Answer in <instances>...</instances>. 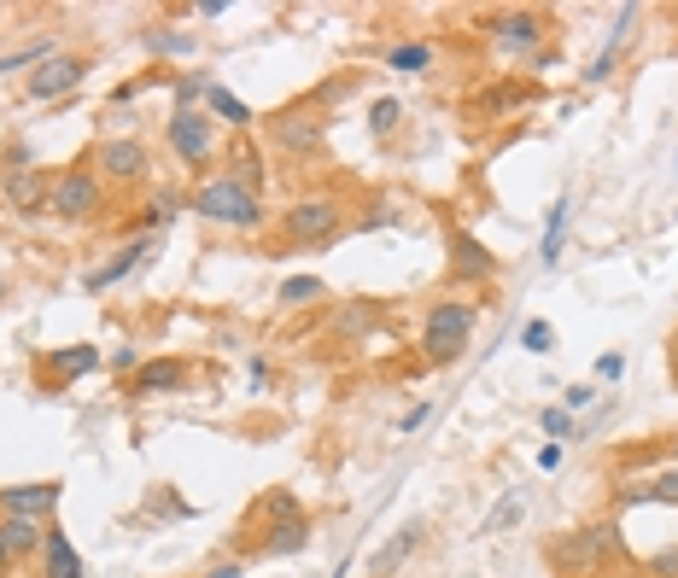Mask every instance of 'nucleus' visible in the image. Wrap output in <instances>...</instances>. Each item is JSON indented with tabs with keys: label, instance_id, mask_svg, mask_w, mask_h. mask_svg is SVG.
I'll list each match as a JSON object with an SVG mask.
<instances>
[{
	"label": "nucleus",
	"instance_id": "nucleus-1",
	"mask_svg": "<svg viewBox=\"0 0 678 578\" xmlns=\"http://www.w3.org/2000/svg\"><path fill=\"white\" fill-rule=\"evenodd\" d=\"M474 322H480V309L468 298H439L434 309H427V322H421V357L434 368L462 362L468 339H474Z\"/></svg>",
	"mask_w": 678,
	"mask_h": 578
},
{
	"label": "nucleus",
	"instance_id": "nucleus-2",
	"mask_svg": "<svg viewBox=\"0 0 678 578\" xmlns=\"http://www.w3.org/2000/svg\"><path fill=\"white\" fill-rule=\"evenodd\" d=\"M188 211L199 222H217V229H258V222H263V193L240 188L234 176H217V181H199V188H194Z\"/></svg>",
	"mask_w": 678,
	"mask_h": 578
},
{
	"label": "nucleus",
	"instance_id": "nucleus-3",
	"mask_svg": "<svg viewBox=\"0 0 678 578\" xmlns=\"http://www.w3.org/2000/svg\"><path fill=\"white\" fill-rule=\"evenodd\" d=\"M626 549L620 538V521H591V526H573L562 532L556 544H550V561H556V572H597L603 561H614V555Z\"/></svg>",
	"mask_w": 678,
	"mask_h": 578
},
{
	"label": "nucleus",
	"instance_id": "nucleus-4",
	"mask_svg": "<svg viewBox=\"0 0 678 578\" xmlns=\"http://www.w3.org/2000/svg\"><path fill=\"white\" fill-rule=\"evenodd\" d=\"M100 211H106V181H100L94 164H71L65 176H53L48 217H59V222H88Z\"/></svg>",
	"mask_w": 678,
	"mask_h": 578
},
{
	"label": "nucleus",
	"instance_id": "nucleus-5",
	"mask_svg": "<svg viewBox=\"0 0 678 578\" xmlns=\"http://www.w3.org/2000/svg\"><path fill=\"white\" fill-rule=\"evenodd\" d=\"M340 229H345V204L334 193H311V199H299L293 211H281V234L293 245H327Z\"/></svg>",
	"mask_w": 678,
	"mask_h": 578
},
{
	"label": "nucleus",
	"instance_id": "nucleus-6",
	"mask_svg": "<svg viewBox=\"0 0 678 578\" xmlns=\"http://www.w3.org/2000/svg\"><path fill=\"white\" fill-rule=\"evenodd\" d=\"M270 140L281 153H293V158H316L327 147V117L316 99H304V106H281L270 117Z\"/></svg>",
	"mask_w": 678,
	"mask_h": 578
},
{
	"label": "nucleus",
	"instance_id": "nucleus-7",
	"mask_svg": "<svg viewBox=\"0 0 678 578\" xmlns=\"http://www.w3.org/2000/svg\"><path fill=\"white\" fill-rule=\"evenodd\" d=\"M164 140H170V153L188 164V170H199V164L217 158V117L211 112H170V123H164Z\"/></svg>",
	"mask_w": 678,
	"mask_h": 578
},
{
	"label": "nucleus",
	"instance_id": "nucleus-8",
	"mask_svg": "<svg viewBox=\"0 0 678 578\" xmlns=\"http://www.w3.org/2000/svg\"><path fill=\"white\" fill-rule=\"evenodd\" d=\"M100 181L106 188H129V181H147L153 170V153H147V140H135V135H112V140H100Z\"/></svg>",
	"mask_w": 678,
	"mask_h": 578
},
{
	"label": "nucleus",
	"instance_id": "nucleus-9",
	"mask_svg": "<svg viewBox=\"0 0 678 578\" xmlns=\"http://www.w3.org/2000/svg\"><path fill=\"white\" fill-rule=\"evenodd\" d=\"M480 24H486V35L498 41V48H509V53H539V48H544V35H550V18H544V12H532V7H515V12H486Z\"/></svg>",
	"mask_w": 678,
	"mask_h": 578
},
{
	"label": "nucleus",
	"instance_id": "nucleus-10",
	"mask_svg": "<svg viewBox=\"0 0 678 578\" xmlns=\"http://www.w3.org/2000/svg\"><path fill=\"white\" fill-rule=\"evenodd\" d=\"M82 76H88V53H53L24 76V94L30 99H65L82 88Z\"/></svg>",
	"mask_w": 678,
	"mask_h": 578
},
{
	"label": "nucleus",
	"instance_id": "nucleus-11",
	"mask_svg": "<svg viewBox=\"0 0 678 578\" xmlns=\"http://www.w3.org/2000/svg\"><path fill=\"white\" fill-rule=\"evenodd\" d=\"M59 497H65V485H59V480L7 485V491H0V521H41V526H48V514L59 508Z\"/></svg>",
	"mask_w": 678,
	"mask_h": 578
},
{
	"label": "nucleus",
	"instance_id": "nucleus-12",
	"mask_svg": "<svg viewBox=\"0 0 678 578\" xmlns=\"http://www.w3.org/2000/svg\"><path fill=\"white\" fill-rule=\"evenodd\" d=\"M450 275H457L462 286L491 281V275H498V258H491V245H486L480 234H468V229H450Z\"/></svg>",
	"mask_w": 678,
	"mask_h": 578
},
{
	"label": "nucleus",
	"instance_id": "nucleus-13",
	"mask_svg": "<svg viewBox=\"0 0 678 578\" xmlns=\"http://www.w3.org/2000/svg\"><path fill=\"white\" fill-rule=\"evenodd\" d=\"M181 386H188V362L181 357H147L140 375L129 380V398H170Z\"/></svg>",
	"mask_w": 678,
	"mask_h": 578
},
{
	"label": "nucleus",
	"instance_id": "nucleus-14",
	"mask_svg": "<svg viewBox=\"0 0 678 578\" xmlns=\"http://www.w3.org/2000/svg\"><path fill=\"white\" fill-rule=\"evenodd\" d=\"M48 188L53 181L35 170V164H24V170H7V204L18 217H48Z\"/></svg>",
	"mask_w": 678,
	"mask_h": 578
},
{
	"label": "nucleus",
	"instance_id": "nucleus-15",
	"mask_svg": "<svg viewBox=\"0 0 678 578\" xmlns=\"http://www.w3.org/2000/svg\"><path fill=\"white\" fill-rule=\"evenodd\" d=\"M638 18H644V7H620V18H614V30H608V41H603V53L591 59V71H585V82H591V88L614 76V59H620V48L632 41V30H638Z\"/></svg>",
	"mask_w": 678,
	"mask_h": 578
},
{
	"label": "nucleus",
	"instance_id": "nucleus-16",
	"mask_svg": "<svg viewBox=\"0 0 678 578\" xmlns=\"http://www.w3.org/2000/svg\"><path fill=\"white\" fill-rule=\"evenodd\" d=\"M94 368H100V350H94V345H59V350H48V357H41V375L59 380V386L94 375Z\"/></svg>",
	"mask_w": 678,
	"mask_h": 578
},
{
	"label": "nucleus",
	"instance_id": "nucleus-17",
	"mask_svg": "<svg viewBox=\"0 0 678 578\" xmlns=\"http://www.w3.org/2000/svg\"><path fill=\"white\" fill-rule=\"evenodd\" d=\"M427 544V521H409V526H398L393 532V544H386V549H375V561H368V572H375V578H393L404 561H409V555H416Z\"/></svg>",
	"mask_w": 678,
	"mask_h": 578
},
{
	"label": "nucleus",
	"instance_id": "nucleus-18",
	"mask_svg": "<svg viewBox=\"0 0 678 578\" xmlns=\"http://www.w3.org/2000/svg\"><path fill=\"white\" fill-rule=\"evenodd\" d=\"M147 258H153V240H129V245H123V252H117L112 263H100V270H88V281H82V286H88V293H106V286H117L123 275H135Z\"/></svg>",
	"mask_w": 678,
	"mask_h": 578
},
{
	"label": "nucleus",
	"instance_id": "nucleus-19",
	"mask_svg": "<svg viewBox=\"0 0 678 578\" xmlns=\"http://www.w3.org/2000/svg\"><path fill=\"white\" fill-rule=\"evenodd\" d=\"M41 567H48V578H82V555H76V544L65 538V526H48V544H41Z\"/></svg>",
	"mask_w": 678,
	"mask_h": 578
},
{
	"label": "nucleus",
	"instance_id": "nucleus-20",
	"mask_svg": "<svg viewBox=\"0 0 678 578\" xmlns=\"http://www.w3.org/2000/svg\"><path fill=\"white\" fill-rule=\"evenodd\" d=\"M0 544H7L12 561H24V555H41L48 526H41V521H0Z\"/></svg>",
	"mask_w": 678,
	"mask_h": 578
},
{
	"label": "nucleus",
	"instance_id": "nucleus-21",
	"mask_svg": "<svg viewBox=\"0 0 678 578\" xmlns=\"http://www.w3.org/2000/svg\"><path fill=\"white\" fill-rule=\"evenodd\" d=\"M304 549H311V521H286L263 532V544L252 555H304Z\"/></svg>",
	"mask_w": 678,
	"mask_h": 578
},
{
	"label": "nucleus",
	"instance_id": "nucleus-22",
	"mask_svg": "<svg viewBox=\"0 0 678 578\" xmlns=\"http://www.w3.org/2000/svg\"><path fill=\"white\" fill-rule=\"evenodd\" d=\"M205 112H211L217 123H234V129H252V117H258L240 94L222 88V82H211V88H205Z\"/></svg>",
	"mask_w": 678,
	"mask_h": 578
},
{
	"label": "nucleus",
	"instance_id": "nucleus-23",
	"mask_svg": "<svg viewBox=\"0 0 678 578\" xmlns=\"http://www.w3.org/2000/svg\"><path fill=\"white\" fill-rule=\"evenodd\" d=\"M434 65V41H398V48H386V71L398 76H421Z\"/></svg>",
	"mask_w": 678,
	"mask_h": 578
},
{
	"label": "nucleus",
	"instance_id": "nucleus-24",
	"mask_svg": "<svg viewBox=\"0 0 678 578\" xmlns=\"http://www.w3.org/2000/svg\"><path fill=\"white\" fill-rule=\"evenodd\" d=\"M567 217H573V199L562 193L556 204H550V217H544V245H539L544 263H556V258H562V245H567Z\"/></svg>",
	"mask_w": 678,
	"mask_h": 578
},
{
	"label": "nucleus",
	"instance_id": "nucleus-25",
	"mask_svg": "<svg viewBox=\"0 0 678 578\" xmlns=\"http://www.w3.org/2000/svg\"><path fill=\"white\" fill-rule=\"evenodd\" d=\"M258 514H263V521H270V526H286V521H304V503H299V491L275 485L270 497L258 503Z\"/></svg>",
	"mask_w": 678,
	"mask_h": 578
},
{
	"label": "nucleus",
	"instance_id": "nucleus-26",
	"mask_svg": "<svg viewBox=\"0 0 678 578\" xmlns=\"http://www.w3.org/2000/svg\"><path fill=\"white\" fill-rule=\"evenodd\" d=\"M229 164H234V181H240V188H252V193H263V153L252 147V140H246V147H234L229 153Z\"/></svg>",
	"mask_w": 678,
	"mask_h": 578
},
{
	"label": "nucleus",
	"instance_id": "nucleus-27",
	"mask_svg": "<svg viewBox=\"0 0 678 578\" xmlns=\"http://www.w3.org/2000/svg\"><path fill=\"white\" fill-rule=\"evenodd\" d=\"M176 193H153V204L135 217V240H153V229H170V217H176Z\"/></svg>",
	"mask_w": 678,
	"mask_h": 578
},
{
	"label": "nucleus",
	"instance_id": "nucleus-28",
	"mask_svg": "<svg viewBox=\"0 0 678 578\" xmlns=\"http://www.w3.org/2000/svg\"><path fill=\"white\" fill-rule=\"evenodd\" d=\"M140 48H147V53H164V59H170V53L181 59V53H194L199 41H194L188 30H164V24H153L147 35H140Z\"/></svg>",
	"mask_w": 678,
	"mask_h": 578
},
{
	"label": "nucleus",
	"instance_id": "nucleus-29",
	"mask_svg": "<svg viewBox=\"0 0 678 578\" xmlns=\"http://www.w3.org/2000/svg\"><path fill=\"white\" fill-rule=\"evenodd\" d=\"M275 298L281 304H316V298H327V281H316V275H286L275 286Z\"/></svg>",
	"mask_w": 678,
	"mask_h": 578
},
{
	"label": "nucleus",
	"instance_id": "nucleus-30",
	"mask_svg": "<svg viewBox=\"0 0 678 578\" xmlns=\"http://www.w3.org/2000/svg\"><path fill=\"white\" fill-rule=\"evenodd\" d=\"M632 503H678V467L672 473H655L649 485L632 491Z\"/></svg>",
	"mask_w": 678,
	"mask_h": 578
},
{
	"label": "nucleus",
	"instance_id": "nucleus-31",
	"mask_svg": "<svg viewBox=\"0 0 678 578\" xmlns=\"http://www.w3.org/2000/svg\"><path fill=\"white\" fill-rule=\"evenodd\" d=\"M521 514H526V497H521V491H509V497H503L498 508H491V521H486L480 532H486V538H491V532H509V526L521 521Z\"/></svg>",
	"mask_w": 678,
	"mask_h": 578
},
{
	"label": "nucleus",
	"instance_id": "nucleus-32",
	"mask_svg": "<svg viewBox=\"0 0 678 578\" xmlns=\"http://www.w3.org/2000/svg\"><path fill=\"white\" fill-rule=\"evenodd\" d=\"M53 53H59L53 41H30V48H18V53L0 59V76H7V71H24V65H41V59H53Z\"/></svg>",
	"mask_w": 678,
	"mask_h": 578
},
{
	"label": "nucleus",
	"instance_id": "nucleus-33",
	"mask_svg": "<svg viewBox=\"0 0 678 578\" xmlns=\"http://www.w3.org/2000/svg\"><path fill=\"white\" fill-rule=\"evenodd\" d=\"M521 350H532V357H550V350H556V327H550V322H526L521 327Z\"/></svg>",
	"mask_w": 678,
	"mask_h": 578
},
{
	"label": "nucleus",
	"instance_id": "nucleus-34",
	"mask_svg": "<svg viewBox=\"0 0 678 578\" xmlns=\"http://www.w3.org/2000/svg\"><path fill=\"white\" fill-rule=\"evenodd\" d=\"M398 123H404V106H398V99H375V106H368V129H375V135H393Z\"/></svg>",
	"mask_w": 678,
	"mask_h": 578
},
{
	"label": "nucleus",
	"instance_id": "nucleus-35",
	"mask_svg": "<svg viewBox=\"0 0 678 578\" xmlns=\"http://www.w3.org/2000/svg\"><path fill=\"white\" fill-rule=\"evenodd\" d=\"M205 88H211L205 76H176V112H199L205 106Z\"/></svg>",
	"mask_w": 678,
	"mask_h": 578
},
{
	"label": "nucleus",
	"instance_id": "nucleus-36",
	"mask_svg": "<svg viewBox=\"0 0 678 578\" xmlns=\"http://www.w3.org/2000/svg\"><path fill=\"white\" fill-rule=\"evenodd\" d=\"M368 327H375V309H368V298H357V304L340 316V334H368Z\"/></svg>",
	"mask_w": 678,
	"mask_h": 578
},
{
	"label": "nucleus",
	"instance_id": "nucleus-37",
	"mask_svg": "<svg viewBox=\"0 0 678 578\" xmlns=\"http://www.w3.org/2000/svg\"><path fill=\"white\" fill-rule=\"evenodd\" d=\"M649 578H678V544H667V549L649 555Z\"/></svg>",
	"mask_w": 678,
	"mask_h": 578
},
{
	"label": "nucleus",
	"instance_id": "nucleus-38",
	"mask_svg": "<svg viewBox=\"0 0 678 578\" xmlns=\"http://www.w3.org/2000/svg\"><path fill=\"white\" fill-rule=\"evenodd\" d=\"M597 380H626V350H603V357H597Z\"/></svg>",
	"mask_w": 678,
	"mask_h": 578
},
{
	"label": "nucleus",
	"instance_id": "nucleus-39",
	"mask_svg": "<svg viewBox=\"0 0 678 578\" xmlns=\"http://www.w3.org/2000/svg\"><path fill=\"white\" fill-rule=\"evenodd\" d=\"M544 432H550V439H573V416H567V409H544Z\"/></svg>",
	"mask_w": 678,
	"mask_h": 578
},
{
	"label": "nucleus",
	"instance_id": "nucleus-40",
	"mask_svg": "<svg viewBox=\"0 0 678 578\" xmlns=\"http://www.w3.org/2000/svg\"><path fill=\"white\" fill-rule=\"evenodd\" d=\"M591 403H597V386H567V398H562L567 416H580V409H591Z\"/></svg>",
	"mask_w": 678,
	"mask_h": 578
},
{
	"label": "nucleus",
	"instance_id": "nucleus-41",
	"mask_svg": "<svg viewBox=\"0 0 678 578\" xmlns=\"http://www.w3.org/2000/svg\"><path fill=\"white\" fill-rule=\"evenodd\" d=\"M515 99H521V88H498V94L474 99V112H503V106H515Z\"/></svg>",
	"mask_w": 678,
	"mask_h": 578
},
{
	"label": "nucleus",
	"instance_id": "nucleus-42",
	"mask_svg": "<svg viewBox=\"0 0 678 578\" xmlns=\"http://www.w3.org/2000/svg\"><path fill=\"white\" fill-rule=\"evenodd\" d=\"M140 362H147V357H140V350H129V345H123L117 357H112V368H117V375H129V380L140 375Z\"/></svg>",
	"mask_w": 678,
	"mask_h": 578
},
{
	"label": "nucleus",
	"instance_id": "nucleus-43",
	"mask_svg": "<svg viewBox=\"0 0 678 578\" xmlns=\"http://www.w3.org/2000/svg\"><path fill=\"white\" fill-rule=\"evenodd\" d=\"M380 222H393V204H368V211H363V222H357V229H380Z\"/></svg>",
	"mask_w": 678,
	"mask_h": 578
},
{
	"label": "nucleus",
	"instance_id": "nucleus-44",
	"mask_svg": "<svg viewBox=\"0 0 678 578\" xmlns=\"http://www.w3.org/2000/svg\"><path fill=\"white\" fill-rule=\"evenodd\" d=\"M205 578H246V555H234V561H222V567H211Z\"/></svg>",
	"mask_w": 678,
	"mask_h": 578
},
{
	"label": "nucleus",
	"instance_id": "nucleus-45",
	"mask_svg": "<svg viewBox=\"0 0 678 578\" xmlns=\"http://www.w3.org/2000/svg\"><path fill=\"white\" fill-rule=\"evenodd\" d=\"M427 416H434V403H416V409H409V416L398 421V432H416V427H421Z\"/></svg>",
	"mask_w": 678,
	"mask_h": 578
},
{
	"label": "nucleus",
	"instance_id": "nucleus-46",
	"mask_svg": "<svg viewBox=\"0 0 678 578\" xmlns=\"http://www.w3.org/2000/svg\"><path fill=\"white\" fill-rule=\"evenodd\" d=\"M539 467H562V444H544L539 450Z\"/></svg>",
	"mask_w": 678,
	"mask_h": 578
},
{
	"label": "nucleus",
	"instance_id": "nucleus-47",
	"mask_svg": "<svg viewBox=\"0 0 678 578\" xmlns=\"http://www.w3.org/2000/svg\"><path fill=\"white\" fill-rule=\"evenodd\" d=\"M7 293H12V281H7V275H0V304H7Z\"/></svg>",
	"mask_w": 678,
	"mask_h": 578
},
{
	"label": "nucleus",
	"instance_id": "nucleus-48",
	"mask_svg": "<svg viewBox=\"0 0 678 578\" xmlns=\"http://www.w3.org/2000/svg\"><path fill=\"white\" fill-rule=\"evenodd\" d=\"M7 561H12V555H7V544H0V572H7Z\"/></svg>",
	"mask_w": 678,
	"mask_h": 578
},
{
	"label": "nucleus",
	"instance_id": "nucleus-49",
	"mask_svg": "<svg viewBox=\"0 0 678 578\" xmlns=\"http://www.w3.org/2000/svg\"><path fill=\"white\" fill-rule=\"evenodd\" d=\"M345 572H352V561H340V567H334V578H345Z\"/></svg>",
	"mask_w": 678,
	"mask_h": 578
},
{
	"label": "nucleus",
	"instance_id": "nucleus-50",
	"mask_svg": "<svg viewBox=\"0 0 678 578\" xmlns=\"http://www.w3.org/2000/svg\"><path fill=\"white\" fill-rule=\"evenodd\" d=\"M672 368H678V339H672Z\"/></svg>",
	"mask_w": 678,
	"mask_h": 578
},
{
	"label": "nucleus",
	"instance_id": "nucleus-51",
	"mask_svg": "<svg viewBox=\"0 0 678 578\" xmlns=\"http://www.w3.org/2000/svg\"><path fill=\"white\" fill-rule=\"evenodd\" d=\"M672 170H678V153H672Z\"/></svg>",
	"mask_w": 678,
	"mask_h": 578
}]
</instances>
